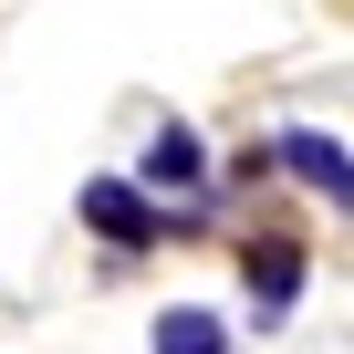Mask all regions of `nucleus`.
<instances>
[{"mask_svg": "<svg viewBox=\"0 0 354 354\" xmlns=\"http://www.w3.org/2000/svg\"><path fill=\"white\" fill-rule=\"evenodd\" d=\"M156 354H230V323L198 313V302H167L156 313Z\"/></svg>", "mask_w": 354, "mask_h": 354, "instance_id": "obj_4", "label": "nucleus"}, {"mask_svg": "<svg viewBox=\"0 0 354 354\" xmlns=\"http://www.w3.org/2000/svg\"><path fill=\"white\" fill-rule=\"evenodd\" d=\"M240 281H250V313H261V323H281V313H292V292H302V250H292V240H261Z\"/></svg>", "mask_w": 354, "mask_h": 354, "instance_id": "obj_3", "label": "nucleus"}, {"mask_svg": "<svg viewBox=\"0 0 354 354\" xmlns=\"http://www.w3.org/2000/svg\"><path fill=\"white\" fill-rule=\"evenodd\" d=\"M281 167L302 177V188H323V198H344V209H354V156H344L333 136H313V125H292V136H281Z\"/></svg>", "mask_w": 354, "mask_h": 354, "instance_id": "obj_2", "label": "nucleus"}, {"mask_svg": "<svg viewBox=\"0 0 354 354\" xmlns=\"http://www.w3.org/2000/svg\"><path fill=\"white\" fill-rule=\"evenodd\" d=\"M198 167H209V156H198L188 125H156V146H146V188H198Z\"/></svg>", "mask_w": 354, "mask_h": 354, "instance_id": "obj_5", "label": "nucleus"}, {"mask_svg": "<svg viewBox=\"0 0 354 354\" xmlns=\"http://www.w3.org/2000/svg\"><path fill=\"white\" fill-rule=\"evenodd\" d=\"M84 219H94L115 250H146V240H167V209H156L146 188H125V177H84Z\"/></svg>", "mask_w": 354, "mask_h": 354, "instance_id": "obj_1", "label": "nucleus"}]
</instances>
